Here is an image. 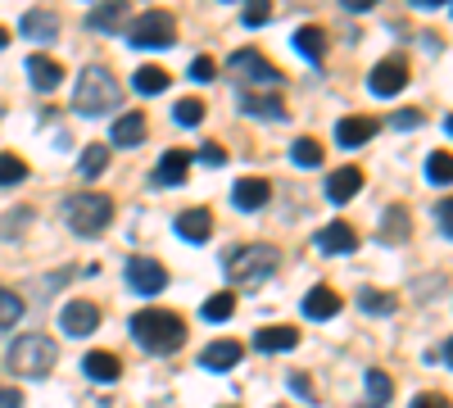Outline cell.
Segmentation results:
<instances>
[{
    "label": "cell",
    "mask_w": 453,
    "mask_h": 408,
    "mask_svg": "<svg viewBox=\"0 0 453 408\" xmlns=\"http://www.w3.org/2000/svg\"><path fill=\"white\" fill-rule=\"evenodd\" d=\"M241 109H245L250 119H273V123H286V114H290L277 96H263V91H245L241 96Z\"/></svg>",
    "instance_id": "cell-20"
},
{
    "label": "cell",
    "mask_w": 453,
    "mask_h": 408,
    "mask_svg": "<svg viewBox=\"0 0 453 408\" xmlns=\"http://www.w3.org/2000/svg\"><path fill=\"white\" fill-rule=\"evenodd\" d=\"M104 164H109V150H104V145H87L82 159H78L82 177H100V173H104Z\"/></svg>",
    "instance_id": "cell-34"
},
{
    "label": "cell",
    "mask_w": 453,
    "mask_h": 408,
    "mask_svg": "<svg viewBox=\"0 0 453 408\" xmlns=\"http://www.w3.org/2000/svg\"><path fill=\"white\" fill-rule=\"evenodd\" d=\"M132 336L150 350V354H173L186 345V322L168 309H141L132 318Z\"/></svg>",
    "instance_id": "cell-1"
},
{
    "label": "cell",
    "mask_w": 453,
    "mask_h": 408,
    "mask_svg": "<svg viewBox=\"0 0 453 408\" xmlns=\"http://www.w3.org/2000/svg\"><path fill=\"white\" fill-rule=\"evenodd\" d=\"M27 181V164L19 155H0V187H19Z\"/></svg>",
    "instance_id": "cell-33"
},
{
    "label": "cell",
    "mask_w": 453,
    "mask_h": 408,
    "mask_svg": "<svg viewBox=\"0 0 453 408\" xmlns=\"http://www.w3.org/2000/svg\"><path fill=\"white\" fill-rule=\"evenodd\" d=\"M10 373L14 377H50L55 373V363H59V350H55V341L50 336H36V331H27V336H19L14 345H10Z\"/></svg>",
    "instance_id": "cell-3"
},
{
    "label": "cell",
    "mask_w": 453,
    "mask_h": 408,
    "mask_svg": "<svg viewBox=\"0 0 453 408\" xmlns=\"http://www.w3.org/2000/svg\"><path fill=\"white\" fill-rule=\"evenodd\" d=\"M390 395H395V377L381 373V367H367V399H372V408H386Z\"/></svg>",
    "instance_id": "cell-29"
},
{
    "label": "cell",
    "mask_w": 453,
    "mask_h": 408,
    "mask_svg": "<svg viewBox=\"0 0 453 408\" xmlns=\"http://www.w3.org/2000/svg\"><path fill=\"white\" fill-rule=\"evenodd\" d=\"M412 5H418V10H440L444 0H412Z\"/></svg>",
    "instance_id": "cell-48"
},
{
    "label": "cell",
    "mask_w": 453,
    "mask_h": 408,
    "mask_svg": "<svg viewBox=\"0 0 453 408\" xmlns=\"http://www.w3.org/2000/svg\"><path fill=\"white\" fill-rule=\"evenodd\" d=\"M435 213H440V227H444V232L453 236V200H444V204H440Z\"/></svg>",
    "instance_id": "cell-46"
},
{
    "label": "cell",
    "mask_w": 453,
    "mask_h": 408,
    "mask_svg": "<svg viewBox=\"0 0 453 408\" xmlns=\"http://www.w3.org/2000/svg\"><path fill=\"white\" fill-rule=\"evenodd\" d=\"M290 390H299V399H309V404H318V395H313V381H309L304 373H290Z\"/></svg>",
    "instance_id": "cell-40"
},
{
    "label": "cell",
    "mask_w": 453,
    "mask_h": 408,
    "mask_svg": "<svg viewBox=\"0 0 453 408\" xmlns=\"http://www.w3.org/2000/svg\"><path fill=\"white\" fill-rule=\"evenodd\" d=\"M145 141V114H123L113 123V145H123V150H136Z\"/></svg>",
    "instance_id": "cell-25"
},
{
    "label": "cell",
    "mask_w": 453,
    "mask_h": 408,
    "mask_svg": "<svg viewBox=\"0 0 453 408\" xmlns=\"http://www.w3.org/2000/svg\"><path fill=\"white\" fill-rule=\"evenodd\" d=\"M412 408H453L444 395H418V399H412Z\"/></svg>",
    "instance_id": "cell-43"
},
{
    "label": "cell",
    "mask_w": 453,
    "mask_h": 408,
    "mask_svg": "<svg viewBox=\"0 0 453 408\" xmlns=\"http://www.w3.org/2000/svg\"><path fill=\"white\" fill-rule=\"evenodd\" d=\"M232 200H236V209H245V213L263 209V204L273 200V187H268V177H241L236 187H232Z\"/></svg>",
    "instance_id": "cell-14"
},
{
    "label": "cell",
    "mask_w": 453,
    "mask_h": 408,
    "mask_svg": "<svg viewBox=\"0 0 453 408\" xmlns=\"http://www.w3.org/2000/svg\"><path fill=\"white\" fill-rule=\"evenodd\" d=\"M127 42L136 50H168L177 42V19L168 10H145L141 19L127 23Z\"/></svg>",
    "instance_id": "cell-6"
},
{
    "label": "cell",
    "mask_w": 453,
    "mask_h": 408,
    "mask_svg": "<svg viewBox=\"0 0 453 408\" xmlns=\"http://www.w3.org/2000/svg\"><path fill=\"white\" fill-rule=\"evenodd\" d=\"M27 218H32V209H10V222H5V236L23 232V227H27Z\"/></svg>",
    "instance_id": "cell-41"
},
{
    "label": "cell",
    "mask_w": 453,
    "mask_h": 408,
    "mask_svg": "<svg viewBox=\"0 0 453 408\" xmlns=\"http://www.w3.org/2000/svg\"><path fill=\"white\" fill-rule=\"evenodd\" d=\"M177 236L191 241V245L209 241V236H213V213H209V209H181V213H177Z\"/></svg>",
    "instance_id": "cell-16"
},
{
    "label": "cell",
    "mask_w": 453,
    "mask_h": 408,
    "mask_svg": "<svg viewBox=\"0 0 453 408\" xmlns=\"http://www.w3.org/2000/svg\"><path fill=\"white\" fill-rule=\"evenodd\" d=\"M27 82H32L36 91H55V87L64 82V64L50 59V55H32V59H27Z\"/></svg>",
    "instance_id": "cell-18"
},
{
    "label": "cell",
    "mask_w": 453,
    "mask_h": 408,
    "mask_svg": "<svg viewBox=\"0 0 453 408\" xmlns=\"http://www.w3.org/2000/svg\"><path fill=\"white\" fill-rule=\"evenodd\" d=\"M241 358H245V345H241V341H213V345L200 354V363L209 367V373H232Z\"/></svg>",
    "instance_id": "cell-17"
},
{
    "label": "cell",
    "mask_w": 453,
    "mask_h": 408,
    "mask_svg": "<svg viewBox=\"0 0 453 408\" xmlns=\"http://www.w3.org/2000/svg\"><path fill=\"white\" fill-rule=\"evenodd\" d=\"M376 136V119H363V114H349L335 123V145L340 150H358V145H367Z\"/></svg>",
    "instance_id": "cell-11"
},
{
    "label": "cell",
    "mask_w": 453,
    "mask_h": 408,
    "mask_svg": "<svg viewBox=\"0 0 453 408\" xmlns=\"http://www.w3.org/2000/svg\"><path fill=\"white\" fill-rule=\"evenodd\" d=\"M123 273H127V286L141 290V295H159L168 286V268L159 264V258H150V254H132Z\"/></svg>",
    "instance_id": "cell-8"
},
{
    "label": "cell",
    "mask_w": 453,
    "mask_h": 408,
    "mask_svg": "<svg viewBox=\"0 0 453 408\" xmlns=\"http://www.w3.org/2000/svg\"><path fill=\"white\" fill-rule=\"evenodd\" d=\"M395 127H399V132L422 127V109H403V114H395Z\"/></svg>",
    "instance_id": "cell-42"
},
{
    "label": "cell",
    "mask_w": 453,
    "mask_h": 408,
    "mask_svg": "<svg viewBox=\"0 0 453 408\" xmlns=\"http://www.w3.org/2000/svg\"><path fill=\"white\" fill-rule=\"evenodd\" d=\"M91 32H127V0H100V5L87 14Z\"/></svg>",
    "instance_id": "cell-12"
},
{
    "label": "cell",
    "mask_w": 453,
    "mask_h": 408,
    "mask_svg": "<svg viewBox=\"0 0 453 408\" xmlns=\"http://www.w3.org/2000/svg\"><path fill=\"white\" fill-rule=\"evenodd\" d=\"M295 50H299V55H309L313 64H322V55H326V32L304 23V27L295 32Z\"/></svg>",
    "instance_id": "cell-26"
},
{
    "label": "cell",
    "mask_w": 453,
    "mask_h": 408,
    "mask_svg": "<svg viewBox=\"0 0 453 408\" xmlns=\"http://www.w3.org/2000/svg\"><path fill=\"white\" fill-rule=\"evenodd\" d=\"M5 46H10V32H5V27H0V50H5Z\"/></svg>",
    "instance_id": "cell-50"
},
{
    "label": "cell",
    "mask_w": 453,
    "mask_h": 408,
    "mask_svg": "<svg viewBox=\"0 0 453 408\" xmlns=\"http://www.w3.org/2000/svg\"><path fill=\"white\" fill-rule=\"evenodd\" d=\"M426 181H435V187H453V155L449 150H435L426 159Z\"/></svg>",
    "instance_id": "cell-32"
},
{
    "label": "cell",
    "mask_w": 453,
    "mask_h": 408,
    "mask_svg": "<svg viewBox=\"0 0 453 408\" xmlns=\"http://www.w3.org/2000/svg\"><path fill=\"white\" fill-rule=\"evenodd\" d=\"M222 268L232 277V286H258L277 273V250L273 245H241L222 258Z\"/></svg>",
    "instance_id": "cell-5"
},
{
    "label": "cell",
    "mask_w": 453,
    "mask_h": 408,
    "mask_svg": "<svg viewBox=\"0 0 453 408\" xmlns=\"http://www.w3.org/2000/svg\"><path fill=\"white\" fill-rule=\"evenodd\" d=\"M290 159H295L299 168H318V164H322V141H313V136H299V141L290 145Z\"/></svg>",
    "instance_id": "cell-31"
},
{
    "label": "cell",
    "mask_w": 453,
    "mask_h": 408,
    "mask_svg": "<svg viewBox=\"0 0 453 408\" xmlns=\"http://www.w3.org/2000/svg\"><path fill=\"white\" fill-rule=\"evenodd\" d=\"M295 345H299V331L295 327H263L258 336H254V350H263V354H286Z\"/></svg>",
    "instance_id": "cell-24"
},
{
    "label": "cell",
    "mask_w": 453,
    "mask_h": 408,
    "mask_svg": "<svg viewBox=\"0 0 453 408\" xmlns=\"http://www.w3.org/2000/svg\"><path fill=\"white\" fill-rule=\"evenodd\" d=\"M119 100H123L119 78H113L109 68H100V64H87V68H82V78H78V96H73V104H78V114L100 119V114H109V109L119 104Z\"/></svg>",
    "instance_id": "cell-2"
},
{
    "label": "cell",
    "mask_w": 453,
    "mask_h": 408,
    "mask_svg": "<svg viewBox=\"0 0 453 408\" xmlns=\"http://www.w3.org/2000/svg\"><path fill=\"white\" fill-rule=\"evenodd\" d=\"M186 78H191V82H213V78H218V64H213L209 55H196L191 68H186Z\"/></svg>",
    "instance_id": "cell-38"
},
{
    "label": "cell",
    "mask_w": 453,
    "mask_h": 408,
    "mask_svg": "<svg viewBox=\"0 0 453 408\" xmlns=\"http://www.w3.org/2000/svg\"><path fill=\"white\" fill-rule=\"evenodd\" d=\"M358 191H363V168H354V164L349 168H335L326 177V200L331 204H349Z\"/></svg>",
    "instance_id": "cell-13"
},
{
    "label": "cell",
    "mask_w": 453,
    "mask_h": 408,
    "mask_svg": "<svg viewBox=\"0 0 453 408\" xmlns=\"http://www.w3.org/2000/svg\"><path fill=\"white\" fill-rule=\"evenodd\" d=\"M82 373L91 377V381H119L123 377V363H119V354H109V350H91L87 358H82Z\"/></svg>",
    "instance_id": "cell-21"
},
{
    "label": "cell",
    "mask_w": 453,
    "mask_h": 408,
    "mask_svg": "<svg viewBox=\"0 0 453 408\" xmlns=\"http://www.w3.org/2000/svg\"><path fill=\"white\" fill-rule=\"evenodd\" d=\"M273 19V0H245V27H263Z\"/></svg>",
    "instance_id": "cell-37"
},
{
    "label": "cell",
    "mask_w": 453,
    "mask_h": 408,
    "mask_svg": "<svg viewBox=\"0 0 453 408\" xmlns=\"http://www.w3.org/2000/svg\"><path fill=\"white\" fill-rule=\"evenodd\" d=\"M403 232H408V209H390V218H386L381 236H386V241H399Z\"/></svg>",
    "instance_id": "cell-39"
},
{
    "label": "cell",
    "mask_w": 453,
    "mask_h": 408,
    "mask_svg": "<svg viewBox=\"0 0 453 408\" xmlns=\"http://www.w3.org/2000/svg\"><path fill=\"white\" fill-rule=\"evenodd\" d=\"M186 173H191V155H186V150H168L155 164V181H159V187H181Z\"/></svg>",
    "instance_id": "cell-23"
},
{
    "label": "cell",
    "mask_w": 453,
    "mask_h": 408,
    "mask_svg": "<svg viewBox=\"0 0 453 408\" xmlns=\"http://www.w3.org/2000/svg\"><path fill=\"white\" fill-rule=\"evenodd\" d=\"M340 313V295L331 290V286H313L309 295H304V318L309 322H326V318H335Z\"/></svg>",
    "instance_id": "cell-22"
},
{
    "label": "cell",
    "mask_w": 453,
    "mask_h": 408,
    "mask_svg": "<svg viewBox=\"0 0 453 408\" xmlns=\"http://www.w3.org/2000/svg\"><path fill=\"white\" fill-rule=\"evenodd\" d=\"M200 159L218 168V164H226V150H222V145H204V150H200Z\"/></svg>",
    "instance_id": "cell-44"
},
{
    "label": "cell",
    "mask_w": 453,
    "mask_h": 408,
    "mask_svg": "<svg viewBox=\"0 0 453 408\" xmlns=\"http://www.w3.org/2000/svg\"><path fill=\"white\" fill-rule=\"evenodd\" d=\"M173 114H177V123H181V127H196V123H204V104H200L196 96H186V100H177Z\"/></svg>",
    "instance_id": "cell-35"
},
{
    "label": "cell",
    "mask_w": 453,
    "mask_h": 408,
    "mask_svg": "<svg viewBox=\"0 0 453 408\" xmlns=\"http://www.w3.org/2000/svg\"><path fill=\"white\" fill-rule=\"evenodd\" d=\"M0 408H23V395L19 390H0Z\"/></svg>",
    "instance_id": "cell-47"
},
{
    "label": "cell",
    "mask_w": 453,
    "mask_h": 408,
    "mask_svg": "<svg viewBox=\"0 0 453 408\" xmlns=\"http://www.w3.org/2000/svg\"><path fill=\"white\" fill-rule=\"evenodd\" d=\"M64 222L78 236H100L113 222V200L100 196V191H78V196H68V204H64Z\"/></svg>",
    "instance_id": "cell-4"
},
{
    "label": "cell",
    "mask_w": 453,
    "mask_h": 408,
    "mask_svg": "<svg viewBox=\"0 0 453 408\" xmlns=\"http://www.w3.org/2000/svg\"><path fill=\"white\" fill-rule=\"evenodd\" d=\"M318 250L322 254H354L358 250V232L349 227V222H326V227L318 232Z\"/></svg>",
    "instance_id": "cell-15"
},
{
    "label": "cell",
    "mask_w": 453,
    "mask_h": 408,
    "mask_svg": "<svg viewBox=\"0 0 453 408\" xmlns=\"http://www.w3.org/2000/svg\"><path fill=\"white\" fill-rule=\"evenodd\" d=\"M358 304H363L367 313H390V309H395V295H386V290H363Z\"/></svg>",
    "instance_id": "cell-36"
},
{
    "label": "cell",
    "mask_w": 453,
    "mask_h": 408,
    "mask_svg": "<svg viewBox=\"0 0 453 408\" xmlns=\"http://www.w3.org/2000/svg\"><path fill=\"white\" fill-rule=\"evenodd\" d=\"M408 87V64L395 55V59H381L372 68V78H367V91L372 96H399Z\"/></svg>",
    "instance_id": "cell-9"
},
{
    "label": "cell",
    "mask_w": 453,
    "mask_h": 408,
    "mask_svg": "<svg viewBox=\"0 0 453 408\" xmlns=\"http://www.w3.org/2000/svg\"><path fill=\"white\" fill-rule=\"evenodd\" d=\"M23 313H27L23 295H19V290H10V286H0V331L19 327V322H23Z\"/></svg>",
    "instance_id": "cell-27"
},
{
    "label": "cell",
    "mask_w": 453,
    "mask_h": 408,
    "mask_svg": "<svg viewBox=\"0 0 453 408\" xmlns=\"http://www.w3.org/2000/svg\"><path fill=\"white\" fill-rule=\"evenodd\" d=\"M19 32L32 36V42H55V36H59V14L55 10H27Z\"/></svg>",
    "instance_id": "cell-19"
},
{
    "label": "cell",
    "mask_w": 453,
    "mask_h": 408,
    "mask_svg": "<svg viewBox=\"0 0 453 408\" xmlns=\"http://www.w3.org/2000/svg\"><path fill=\"white\" fill-rule=\"evenodd\" d=\"M444 363H449V367H453V336H449V341H444Z\"/></svg>",
    "instance_id": "cell-49"
},
{
    "label": "cell",
    "mask_w": 453,
    "mask_h": 408,
    "mask_svg": "<svg viewBox=\"0 0 453 408\" xmlns=\"http://www.w3.org/2000/svg\"><path fill=\"white\" fill-rule=\"evenodd\" d=\"M444 132H449V136H453V114H449V119H444Z\"/></svg>",
    "instance_id": "cell-51"
},
{
    "label": "cell",
    "mask_w": 453,
    "mask_h": 408,
    "mask_svg": "<svg viewBox=\"0 0 453 408\" xmlns=\"http://www.w3.org/2000/svg\"><path fill=\"white\" fill-rule=\"evenodd\" d=\"M226 68H232V78H236L245 91H250V87H268V91H273V87H281L277 64H273L268 55H263V50H254V46H250V50H236Z\"/></svg>",
    "instance_id": "cell-7"
},
{
    "label": "cell",
    "mask_w": 453,
    "mask_h": 408,
    "mask_svg": "<svg viewBox=\"0 0 453 408\" xmlns=\"http://www.w3.org/2000/svg\"><path fill=\"white\" fill-rule=\"evenodd\" d=\"M168 73L164 68H155V64H145V68H136V78H132V87L141 91V96H164L168 91Z\"/></svg>",
    "instance_id": "cell-28"
},
{
    "label": "cell",
    "mask_w": 453,
    "mask_h": 408,
    "mask_svg": "<svg viewBox=\"0 0 453 408\" xmlns=\"http://www.w3.org/2000/svg\"><path fill=\"white\" fill-rule=\"evenodd\" d=\"M59 322H64L68 336H91V331L100 327V309L91 300H73V304H64Z\"/></svg>",
    "instance_id": "cell-10"
},
{
    "label": "cell",
    "mask_w": 453,
    "mask_h": 408,
    "mask_svg": "<svg viewBox=\"0 0 453 408\" xmlns=\"http://www.w3.org/2000/svg\"><path fill=\"white\" fill-rule=\"evenodd\" d=\"M232 313H236V295L232 290H218V295L204 300V322H226Z\"/></svg>",
    "instance_id": "cell-30"
},
{
    "label": "cell",
    "mask_w": 453,
    "mask_h": 408,
    "mask_svg": "<svg viewBox=\"0 0 453 408\" xmlns=\"http://www.w3.org/2000/svg\"><path fill=\"white\" fill-rule=\"evenodd\" d=\"M340 5H345L349 14H367V10H376V5H381V0H340Z\"/></svg>",
    "instance_id": "cell-45"
},
{
    "label": "cell",
    "mask_w": 453,
    "mask_h": 408,
    "mask_svg": "<svg viewBox=\"0 0 453 408\" xmlns=\"http://www.w3.org/2000/svg\"><path fill=\"white\" fill-rule=\"evenodd\" d=\"M0 119H5V109H0Z\"/></svg>",
    "instance_id": "cell-52"
}]
</instances>
